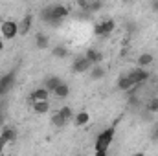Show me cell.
I'll list each match as a JSON object with an SVG mask.
<instances>
[{
  "instance_id": "obj_24",
  "label": "cell",
  "mask_w": 158,
  "mask_h": 156,
  "mask_svg": "<svg viewBox=\"0 0 158 156\" xmlns=\"http://www.w3.org/2000/svg\"><path fill=\"white\" fill-rule=\"evenodd\" d=\"M101 6H103V2H101V0H94V2H90V4H88V9H90V11H99V9H101Z\"/></svg>"
},
{
  "instance_id": "obj_21",
  "label": "cell",
  "mask_w": 158,
  "mask_h": 156,
  "mask_svg": "<svg viewBox=\"0 0 158 156\" xmlns=\"http://www.w3.org/2000/svg\"><path fill=\"white\" fill-rule=\"evenodd\" d=\"M52 55L57 57V59H64V57L68 55V50H66L64 46H55V48L52 50Z\"/></svg>"
},
{
  "instance_id": "obj_27",
  "label": "cell",
  "mask_w": 158,
  "mask_h": 156,
  "mask_svg": "<svg viewBox=\"0 0 158 156\" xmlns=\"http://www.w3.org/2000/svg\"><path fill=\"white\" fill-rule=\"evenodd\" d=\"M6 125V110H0V127Z\"/></svg>"
},
{
  "instance_id": "obj_26",
  "label": "cell",
  "mask_w": 158,
  "mask_h": 156,
  "mask_svg": "<svg viewBox=\"0 0 158 156\" xmlns=\"http://www.w3.org/2000/svg\"><path fill=\"white\" fill-rule=\"evenodd\" d=\"M76 2H77V6L81 9H88V2L86 0H76Z\"/></svg>"
},
{
  "instance_id": "obj_32",
  "label": "cell",
  "mask_w": 158,
  "mask_h": 156,
  "mask_svg": "<svg viewBox=\"0 0 158 156\" xmlns=\"http://www.w3.org/2000/svg\"><path fill=\"white\" fill-rule=\"evenodd\" d=\"M156 88H158V84H156Z\"/></svg>"
},
{
  "instance_id": "obj_30",
  "label": "cell",
  "mask_w": 158,
  "mask_h": 156,
  "mask_svg": "<svg viewBox=\"0 0 158 156\" xmlns=\"http://www.w3.org/2000/svg\"><path fill=\"white\" fill-rule=\"evenodd\" d=\"M2 50H4V40L0 39V51H2Z\"/></svg>"
},
{
  "instance_id": "obj_13",
  "label": "cell",
  "mask_w": 158,
  "mask_h": 156,
  "mask_svg": "<svg viewBox=\"0 0 158 156\" xmlns=\"http://www.w3.org/2000/svg\"><path fill=\"white\" fill-rule=\"evenodd\" d=\"M50 90L46 86H40V88H35L31 94H30V99L31 101H37V99H50Z\"/></svg>"
},
{
  "instance_id": "obj_4",
  "label": "cell",
  "mask_w": 158,
  "mask_h": 156,
  "mask_svg": "<svg viewBox=\"0 0 158 156\" xmlns=\"http://www.w3.org/2000/svg\"><path fill=\"white\" fill-rule=\"evenodd\" d=\"M15 86V72H7L0 77V96H7L9 90Z\"/></svg>"
},
{
  "instance_id": "obj_20",
  "label": "cell",
  "mask_w": 158,
  "mask_h": 156,
  "mask_svg": "<svg viewBox=\"0 0 158 156\" xmlns=\"http://www.w3.org/2000/svg\"><path fill=\"white\" fill-rule=\"evenodd\" d=\"M61 81H63L61 77H57V76H52V77H48L46 81H44V86H46V88H48L50 92H53V90L57 88V84H59Z\"/></svg>"
},
{
  "instance_id": "obj_18",
  "label": "cell",
  "mask_w": 158,
  "mask_h": 156,
  "mask_svg": "<svg viewBox=\"0 0 158 156\" xmlns=\"http://www.w3.org/2000/svg\"><path fill=\"white\" fill-rule=\"evenodd\" d=\"M66 123H68V119L63 117L59 112H53V114H52V125H53V127L63 129V127H66Z\"/></svg>"
},
{
  "instance_id": "obj_31",
  "label": "cell",
  "mask_w": 158,
  "mask_h": 156,
  "mask_svg": "<svg viewBox=\"0 0 158 156\" xmlns=\"http://www.w3.org/2000/svg\"><path fill=\"white\" fill-rule=\"evenodd\" d=\"M121 2H125V4H127V2H132V0H121Z\"/></svg>"
},
{
  "instance_id": "obj_2",
  "label": "cell",
  "mask_w": 158,
  "mask_h": 156,
  "mask_svg": "<svg viewBox=\"0 0 158 156\" xmlns=\"http://www.w3.org/2000/svg\"><path fill=\"white\" fill-rule=\"evenodd\" d=\"M0 33H2V39L11 40L19 35V22L15 20H4L2 26H0Z\"/></svg>"
},
{
  "instance_id": "obj_19",
  "label": "cell",
  "mask_w": 158,
  "mask_h": 156,
  "mask_svg": "<svg viewBox=\"0 0 158 156\" xmlns=\"http://www.w3.org/2000/svg\"><path fill=\"white\" fill-rule=\"evenodd\" d=\"M35 48H37V50H46V48H50V39H48L46 35L39 33V35L35 37Z\"/></svg>"
},
{
  "instance_id": "obj_25",
  "label": "cell",
  "mask_w": 158,
  "mask_h": 156,
  "mask_svg": "<svg viewBox=\"0 0 158 156\" xmlns=\"http://www.w3.org/2000/svg\"><path fill=\"white\" fill-rule=\"evenodd\" d=\"M7 107V101H6V96H0V110H6Z\"/></svg>"
},
{
  "instance_id": "obj_7",
  "label": "cell",
  "mask_w": 158,
  "mask_h": 156,
  "mask_svg": "<svg viewBox=\"0 0 158 156\" xmlns=\"http://www.w3.org/2000/svg\"><path fill=\"white\" fill-rule=\"evenodd\" d=\"M31 109H33V112L35 114H46V112H50V101L48 99H37V101H31Z\"/></svg>"
},
{
  "instance_id": "obj_14",
  "label": "cell",
  "mask_w": 158,
  "mask_h": 156,
  "mask_svg": "<svg viewBox=\"0 0 158 156\" xmlns=\"http://www.w3.org/2000/svg\"><path fill=\"white\" fill-rule=\"evenodd\" d=\"M85 57L92 63V64H99L101 61H103V53L99 51V50H94V48H90V50H86V53H85Z\"/></svg>"
},
{
  "instance_id": "obj_5",
  "label": "cell",
  "mask_w": 158,
  "mask_h": 156,
  "mask_svg": "<svg viewBox=\"0 0 158 156\" xmlns=\"http://www.w3.org/2000/svg\"><path fill=\"white\" fill-rule=\"evenodd\" d=\"M15 140H17V130H15L13 127L4 125V127H2V134H0V153H2V149H4L6 143H11V142H15Z\"/></svg>"
},
{
  "instance_id": "obj_8",
  "label": "cell",
  "mask_w": 158,
  "mask_h": 156,
  "mask_svg": "<svg viewBox=\"0 0 158 156\" xmlns=\"http://www.w3.org/2000/svg\"><path fill=\"white\" fill-rule=\"evenodd\" d=\"M129 76L134 81V84H140V83H145V81L149 79V72H147L145 68H140V66H138V68H136L134 72H131Z\"/></svg>"
},
{
  "instance_id": "obj_1",
  "label": "cell",
  "mask_w": 158,
  "mask_h": 156,
  "mask_svg": "<svg viewBox=\"0 0 158 156\" xmlns=\"http://www.w3.org/2000/svg\"><path fill=\"white\" fill-rule=\"evenodd\" d=\"M114 140V127H109L105 129L98 138H96V143H94V153L99 156H105L109 153V145L112 143Z\"/></svg>"
},
{
  "instance_id": "obj_10",
  "label": "cell",
  "mask_w": 158,
  "mask_h": 156,
  "mask_svg": "<svg viewBox=\"0 0 158 156\" xmlns=\"http://www.w3.org/2000/svg\"><path fill=\"white\" fill-rule=\"evenodd\" d=\"M52 15H53L55 20H63V18H66V17L70 15V9H68L66 6L59 4V6H53V7H52Z\"/></svg>"
},
{
  "instance_id": "obj_29",
  "label": "cell",
  "mask_w": 158,
  "mask_h": 156,
  "mask_svg": "<svg viewBox=\"0 0 158 156\" xmlns=\"http://www.w3.org/2000/svg\"><path fill=\"white\" fill-rule=\"evenodd\" d=\"M153 9H155V11H158V0H155V2H153Z\"/></svg>"
},
{
  "instance_id": "obj_23",
  "label": "cell",
  "mask_w": 158,
  "mask_h": 156,
  "mask_svg": "<svg viewBox=\"0 0 158 156\" xmlns=\"http://www.w3.org/2000/svg\"><path fill=\"white\" fill-rule=\"evenodd\" d=\"M147 112H158V97L151 99V101L147 103Z\"/></svg>"
},
{
  "instance_id": "obj_12",
  "label": "cell",
  "mask_w": 158,
  "mask_h": 156,
  "mask_svg": "<svg viewBox=\"0 0 158 156\" xmlns=\"http://www.w3.org/2000/svg\"><path fill=\"white\" fill-rule=\"evenodd\" d=\"M31 24H33V17H31V15H26V17L20 20V24H19V33H20V35H28L30 30H31Z\"/></svg>"
},
{
  "instance_id": "obj_15",
  "label": "cell",
  "mask_w": 158,
  "mask_h": 156,
  "mask_svg": "<svg viewBox=\"0 0 158 156\" xmlns=\"http://www.w3.org/2000/svg\"><path fill=\"white\" fill-rule=\"evenodd\" d=\"M105 74H107V72H105V68H103L101 64H94V66L88 70V76H90L92 81H99V79H103L105 77Z\"/></svg>"
},
{
  "instance_id": "obj_3",
  "label": "cell",
  "mask_w": 158,
  "mask_h": 156,
  "mask_svg": "<svg viewBox=\"0 0 158 156\" xmlns=\"http://www.w3.org/2000/svg\"><path fill=\"white\" fill-rule=\"evenodd\" d=\"M114 30H116V22H114L112 18L94 24V35H96V37H107V35H110Z\"/></svg>"
},
{
  "instance_id": "obj_11",
  "label": "cell",
  "mask_w": 158,
  "mask_h": 156,
  "mask_svg": "<svg viewBox=\"0 0 158 156\" xmlns=\"http://www.w3.org/2000/svg\"><path fill=\"white\" fill-rule=\"evenodd\" d=\"M138 66L140 68H147V66H151L153 63H155V55L153 53H149V51H143V53H140L138 55Z\"/></svg>"
},
{
  "instance_id": "obj_17",
  "label": "cell",
  "mask_w": 158,
  "mask_h": 156,
  "mask_svg": "<svg viewBox=\"0 0 158 156\" xmlns=\"http://www.w3.org/2000/svg\"><path fill=\"white\" fill-rule=\"evenodd\" d=\"M74 121H76L77 127H85V125L90 123V114H88L86 110H81V112H77V114L74 116Z\"/></svg>"
},
{
  "instance_id": "obj_16",
  "label": "cell",
  "mask_w": 158,
  "mask_h": 156,
  "mask_svg": "<svg viewBox=\"0 0 158 156\" xmlns=\"http://www.w3.org/2000/svg\"><path fill=\"white\" fill-rule=\"evenodd\" d=\"M132 86H136V84L131 79V76H123V77L118 79V90H121V92H129Z\"/></svg>"
},
{
  "instance_id": "obj_22",
  "label": "cell",
  "mask_w": 158,
  "mask_h": 156,
  "mask_svg": "<svg viewBox=\"0 0 158 156\" xmlns=\"http://www.w3.org/2000/svg\"><path fill=\"white\" fill-rule=\"evenodd\" d=\"M57 112H59V114H61L63 117H66V119H70V117H74V110H72V109H70L68 105H64V107H61V109H59Z\"/></svg>"
},
{
  "instance_id": "obj_6",
  "label": "cell",
  "mask_w": 158,
  "mask_h": 156,
  "mask_svg": "<svg viewBox=\"0 0 158 156\" xmlns=\"http://www.w3.org/2000/svg\"><path fill=\"white\" fill-rule=\"evenodd\" d=\"M92 66H94V64L83 55V57H77V59L74 61V64H72V72H74V74H85V72H88Z\"/></svg>"
},
{
  "instance_id": "obj_9",
  "label": "cell",
  "mask_w": 158,
  "mask_h": 156,
  "mask_svg": "<svg viewBox=\"0 0 158 156\" xmlns=\"http://www.w3.org/2000/svg\"><path fill=\"white\" fill-rule=\"evenodd\" d=\"M57 99H66L68 96H70V86H68V83H64V81H61L59 84H57V88L52 92Z\"/></svg>"
},
{
  "instance_id": "obj_28",
  "label": "cell",
  "mask_w": 158,
  "mask_h": 156,
  "mask_svg": "<svg viewBox=\"0 0 158 156\" xmlns=\"http://www.w3.org/2000/svg\"><path fill=\"white\" fill-rule=\"evenodd\" d=\"M153 138H155V140H158V125L155 127V130H153Z\"/></svg>"
}]
</instances>
